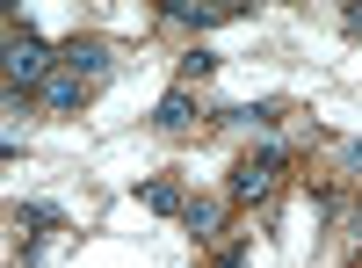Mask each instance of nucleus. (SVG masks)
Instances as JSON below:
<instances>
[{
    "label": "nucleus",
    "mask_w": 362,
    "mask_h": 268,
    "mask_svg": "<svg viewBox=\"0 0 362 268\" xmlns=\"http://www.w3.org/2000/svg\"><path fill=\"white\" fill-rule=\"evenodd\" d=\"M51 80V51H44V37L29 22H15L8 29V87L22 95V87H44Z\"/></svg>",
    "instance_id": "2"
},
{
    "label": "nucleus",
    "mask_w": 362,
    "mask_h": 268,
    "mask_svg": "<svg viewBox=\"0 0 362 268\" xmlns=\"http://www.w3.org/2000/svg\"><path fill=\"white\" fill-rule=\"evenodd\" d=\"M218 268H247V247H225V254H218Z\"/></svg>",
    "instance_id": "13"
},
{
    "label": "nucleus",
    "mask_w": 362,
    "mask_h": 268,
    "mask_svg": "<svg viewBox=\"0 0 362 268\" xmlns=\"http://www.w3.org/2000/svg\"><path fill=\"white\" fill-rule=\"evenodd\" d=\"M348 240L362 247V203H355V211H348Z\"/></svg>",
    "instance_id": "14"
},
{
    "label": "nucleus",
    "mask_w": 362,
    "mask_h": 268,
    "mask_svg": "<svg viewBox=\"0 0 362 268\" xmlns=\"http://www.w3.org/2000/svg\"><path fill=\"white\" fill-rule=\"evenodd\" d=\"M37 95H44V109H58V116H73V109H80L87 95H95V87H87V80H73L66 66H58V73H51V80L37 87Z\"/></svg>",
    "instance_id": "6"
},
{
    "label": "nucleus",
    "mask_w": 362,
    "mask_h": 268,
    "mask_svg": "<svg viewBox=\"0 0 362 268\" xmlns=\"http://www.w3.org/2000/svg\"><path fill=\"white\" fill-rule=\"evenodd\" d=\"M145 211H160V218H181V211H189V196H181V182H167V174H160V182H145Z\"/></svg>",
    "instance_id": "9"
},
{
    "label": "nucleus",
    "mask_w": 362,
    "mask_h": 268,
    "mask_svg": "<svg viewBox=\"0 0 362 268\" xmlns=\"http://www.w3.org/2000/svg\"><path fill=\"white\" fill-rule=\"evenodd\" d=\"M181 225H189V240H196V247H210V240L225 232V203H218V196H189Z\"/></svg>",
    "instance_id": "5"
},
{
    "label": "nucleus",
    "mask_w": 362,
    "mask_h": 268,
    "mask_svg": "<svg viewBox=\"0 0 362 268\" xmlns=\"http://www.w3.org/2000/svg\"><path fill=\"white\" fill-rule=\"evenodd\" d=\"M203 124H218V109H203L196 87H167L160 109H153V131H160V138H189V131H203Z\"/></svg>",
    "instance_id": "3"
},
{
    "label": "nucleus",
    "mask_w": 362,
    "mask_h": 268,
    "mask_svg": "<svg viewBox=\"0 0 362 268\" xmlns=\"http://www.w3.org/2000/svg\"><path fill=\"white\" fill-rule=\"evenodd\" d=\"M58 66H66L73 80H87V87H102V80H109V66H116V51H109L102 37H73L66 51H58Z\"/></svg>",
    "instance_id": "4"
},
{
    "label": "nucleus",
    "mask_w": 362,
    "mask_h": 268,
    "mask_svg": "<svg viewBox=\"0 0 362 268\" xmlns=\"http://www.w3.org/2000/svg\"><path fill=\"white\" fill-rule=\"evenodd\" d=\"M348 37H362V8H348Z\"/></svg>",
    "instance_id": "15"
},
{
    "label": "nucleus",
    "mask_w": 362,
    "mask_h": 268,
    "mask_svg": "<svg viewBox=\"0 0 362 268\" xmlns=\"http://www.w3.org/2000/svg\"><path fill=\"white\" fill-rule=\"evenodd\" d=\"M174 22H189V29H218L225 15H210V8H174Z\"/></svg>",
    "instance_id": "11"
},
{
    "label": "nucleus",
    "mask_w": 362,
    "mask_h": 268,
    "mask_svg": "<svg viewBox=\"0 0 362 268\" xmlns=\"http://www.w3.org/2000/svg\"><path fill=\"white\" fill-rule=\"evenodd\" d=\"M218 124H239V131H276V124H283V102H239V109H218Z\"/></svg>",
    "instance_id": "7"
},
{
    "label": "nucleus",
    "mask_w": 362,
    "mask_h": 268,
    "mask_svg": "<svg viewBox=\"0 0 362 268\" xmlns=\"http://www.w3.org/2000/svg\"><path fill=\"white\" fill-rule=\"evenodd\" d=\"M341 160H348V174H362V138H348V145H341Z\"/></svg>",
    "instance_id": "12"
},
{
    "label": "nucleus",
    "mask_w": 362,
    "mask_h": 268,
    "mask_svg": "<svg viewBox=\"0 0 362 268\" xmlns=\"http://www.w3.org/2000/svg\"><path fill=\"white\" fill-rule=\"evenodd\" d=\"M15 225H29V232H37V240H44V232H58L66 218H58L51 203H22V211H15Z\"/></svg>",
    "instance_id": "10"
},
{
    "label": "nucleus",
    "mask_w": 362,
    "mask_h": 268,
    "mask_svg": "<svg viewBox=\"0 0 362 268\" xmlns=\"http://www.w3.org/2000/svg\"><path fill=\"white\" fill-rule=\"evenodd\" d=\"M276 182H283V145H261V153H247V160L225 174V196L232 203H268Z\"/></svg>",
    "instance_id": "1"
},
{
    "label": "nucleus",
    "mask_w": 362,
    "mask_h": 268,
    "mask_svg": "<svg viewBox=\"0 0 362 268\" xmlns=\"http://www.w3.org/2000/svg\"><path fill=\"white\" fill-rule=\"evenodd\" d=\"M218 66H225V58H218V51H203V44H196V51H181V66H174V87H203Z\"/></svg>",
    "instance_id": "8"
}]
</instances>
